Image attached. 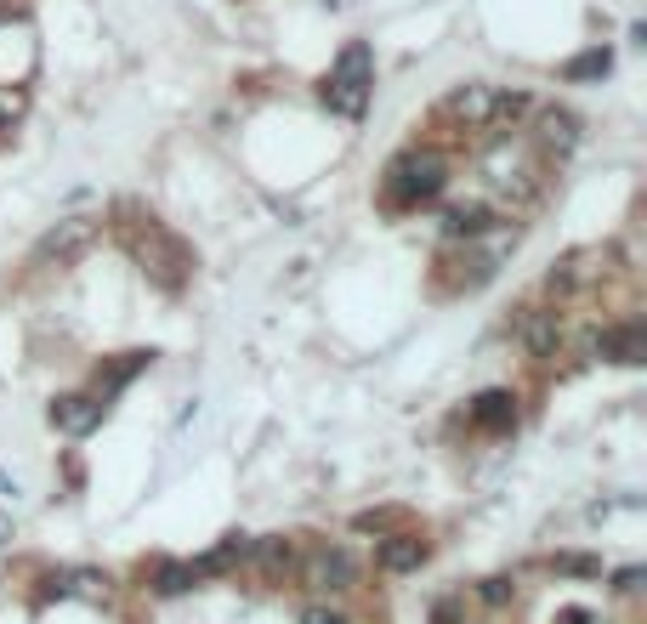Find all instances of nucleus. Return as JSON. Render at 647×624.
<instances>
[{"mask_svg":"<svg viewBox=\"0 0 647 624\" xmlns=\"http://www.w3.org/2000/svg\"><path fill=\"white\" fill-rule=\"evenodd\" d=\"M432 556V545L420 534H392V539H381V551H375V562H381L386 573H415L420 562Z\"/></svg>","mask_w":647,"mask_h":624,"instance_id":"nucleus-7","label":"nucleus"},{"mask_svg":"<svg viewBox=\"0 0 647 624\" xmlns=\"http://www.w3.org/2000/svg\"><path fill=\"white\" fill-rule=\"evenodd\" d=\"M613 69V57L602 52V46H596V52H579L574 63H568V69H562V80H602V74Z\"/></svg>","mask_w":647,"mask_h":624,"instance_id":"nucleus-16","label":"nucleus"},{"mask_svg":"<svg viewBox=\"0 0 647 624\" xmlns=\"http://www.w3.org/2000/svg\"><path fill=\"white\" fill-rule=\"evenodd\" d=\"M239 556H250V539H245V534H228L216 551L205 556V562H193V573H222V568H233Z\"/></svg>","mask_w":647,"mask_h":624,"instance_id":"nucleus-15","label":"nucleus"},{"mask_svg":"<svg viewBox=\"0 0 647 624\" xmlns=\"http://www.w3.org/2000/svg\"><path fill=\"white\" fill-rule=\"evenodd\" d=\"M534 142H540L545 154H568L579 142V120L568 114V108H545L540 114V131H534Z\"/></svg>","mask_w":647,"mask_h":624,"instance_id":"nucleus-10","label":"nucleus"},{"mask_svg":"<svg viewBox=\"0 0 647 624\" xmlns=\"http://www.w3.org/2000/svg\"><path fill=\"white\" fill-rule=\"evenodd\" d=\"M489 205H455V210H443V233L449 239H477V233H489Z\"/></svg>","mask_w":647,"mask_h":624,"instance_id":"nucleus-12","label":"nucleus"},{"mask_svg":"<svg viewBox=\"0 0 647 624\" xmlns=\"http://www.w3.org/2000/svg\"><path fill=\"white\" fill-rule=\"evenodd\" d=\"M301 624H347V613H335V607L313 602V607H307V613H301Z\"/></svg>","mask_w":647,"mask_h":624,"instance_id":"nucleus-20","label":"nucleus"},{"mask_svg":"<svg viewBox=\"0 0 647 624\" xmlns=\"http://www.w3.org/2000/svg\"><path fill=\"white\" fill-rule=\"evenodd\" d=\"M256 556H262V568H290V539H267V545H256Z\"/></svg>","mask_w":647,"mask_h":624,"instance_id":"nucleus-18","label":"nucleus"},{"mask_svg":"<svg viewBox=\"0 0 647 624\" xmlns=\"http://www.w3.org/2000/svg\"><path fill=\"white\" fill-rule=\"evenodd\" d=\"M483 602H489V607L511 602V579H483Z\"/></svg>","mask_w":647,"mask_h":624,"instance_id":"nucleus-21","label":"nucleus"},{"mask_svg":"<svg viewBox=\"0 0 647 624\" xmlns=\"http://www.w3.org/2000/svg\"><path fill=\"white\" fill-rule=\"evenodd\" d=\"M108 403L103 398H86V392H69V398H57L52 403V426L57 432H69V437H86L97 420H103Z\"/></svg>","mask_w":647,"mask_h":624,"instance_id":"nucleus-6","label":"nucleus"},{"mask_svg":"<svg viewBox=\"0 0 647 624\" xmlns=\"http://www.w3.org/2000/svg\"><path fill=\"white\" fill-rule=\"evenodd\" d=\"M596 352L613 358V364H642V352H647L642 324H613V330H602L596 335Z\"/></svg>","mask_w":647,"mask_h":624,"instance_id":"nucleus-9","label":"nucleus"},{"mask_svg":"<svg viewBox=\"0 0 647 624\" xmlns=\"http://www.w3.org/2000/svg\"><path fill=\"white\" fill-rule=\"evenodd\" d=\"M131 250H137V261L159 278V284H165V290H182V278H188L193 261H188V250H182V244L165 233V227L148 222V239L137 233V239H131Z\"/></svg>","mask_w":647,"mask_h":624,"instance_id":"nucleus-4","label":"nucleus"},{"mask_svg":"<svg viewBox=\"0 0 647 624\" xmlns=\"http://www.w3.org/2000/svg\"><path fill=\"white\" fill-rule=\"evenodd\" d=\"M188 585H193V568H188V562H159V573H154V590H159V596H182Z\"/></svg>","mask_w":647,"mask_h":624,"instance_id":"nucleus-17","label":"nucleus"},{"mask_svg":"<svg viewBox=\"0 0 647 624\" xmlns=\"http://www.w3.org/2000/svg\"><path fill=\"white\" fill-rule=\"evenodd\" d=\"M557 341H562L557 312H534V318H528V352H534V358H551V352H557Z\"/></svg>","mask_w":647,"mask_h":624,"instance_id":"nucleus-14","label":"nucleus"},{"mask_svg":"<svg viewBox=\"0 0 647 624\" xmlns=\"http://www.w3.org/2000/svg\"><path fill=\"white\" fill-rule=\"evenodd\" d=\"M97 244V216H63L57 227H46L35 244V267H69V261H80Z\"/></svg>","mask_w":647,"mask_h":624,"instance_id":"nucleus-3","label":"nucleus"},{"mask_svg":"<svg viewBox=\"0 0 647 624\" xmlns=\"http://www.w3.org/2000/svg\"><path fill=\"white\" fill-rule=\"evenodd\" d=\"M449 188V159L438 148H409L403 159H392V171H386V199L398 210H415L426 199H438Z\"/></svg>","mask_w":647,"mask_h":624,"instance_id":"nucleus-1","label":"nucleus"},{"mask_svg":"<svg viewBox=\"0 0 647 624\" xmlns=\"http://www.w3.org/2000/svg\"><path fill=\"white\" fill-rule=\"evenodd\" d=\"M472 420L489 426V432H506L511 420H517V398H511V392H483V398L472 403Z\"/></svg>","mask_w":647,"mask_h":624,"instance_id":"nucleus-11","label":"nucleus"},{"mask_svg":"<svg viewBox=\"0 0 647 624\" xmlns=\"http://www.w3.org/2000/svg\"><path fill=\"white\" fill-rule=\"evenodd\" d=\"M551 568H557V573H574V579H585V573H602V562H596V556H557Z\"/></svg>","mask_w":647,"mask_h":624,"instance_id":"nucleus-19","label":"nucleus"},{"mask_svg":"<svg viewBox=\"0 0 647 624\" xmlns=\"http://www.w3.org/2000/svg\"><path fill=\"white\" fill-rule=\"evenodd\" d=\"M148 364H154V352H120V364H108L103 375H97V386H103V398H108V392H120V386L131 381L137 369H148Z\"/></svg>","mask_w":647,"mask_h":624,"instance_id":"nucleus-13","label":"nucleus"},{"mask_svg":"<svg viewBox=\"0 0 647 624\" xmlns=\"http://www.w3.org/2000/svg\"><path fill=\"white\" fill-rule=\"evenodd\" d=\"M500 97H506V91H500V86H483V80H472V86H455L449 97H443V120L466 125V131H489V125L500 120Z\"/></svg>","mask_w":647,"mask_h":624,"instance_id":"nucleus-5","label":"nucleus"},{"mask_svg":"<svg viewBox=\"0 0 647 624\" xmlns=\"http://www.w3.org/2000/svg\"><path fill=\"white\" fill-rule=\"evenodd\" d=\"M369 86H375V57H369L364 40H352L347 52L335 57L330 80H324V103H330L341 120H358L369 108Z\"/></svg>","mask_w":647,"mask_h":624,"instance_id":"nucleus-2","label":"nucleus"},{"mask_svg":"<svg viewBox=\"0 0 647 624\" xmlns=\"http://www.w3.org/2000/svg\"><path fill=\"white\" fill-rule=\"evenodd\" d=\"M307 579H313V590H352L358 562H352L347 551H318L313 568H307Z\"/></svg>","mask_w":647,"mask_h":624,"instance_id":"nucleus-8","label":"nucleus"},{"mask_svg":"<svg viewBox=\"0 0 647 624\" xmlns=\"http://www.w3.org/2000/svg\"><path fill=\"white\" fill-rule=\"evenodd\" d=\"M557 624H596V613H591V607H562Z\"/></svg>","mask_w":647,"mask_h":624,"instance_id":"nucleus-22","label":"nucleus"}]
</instances>
